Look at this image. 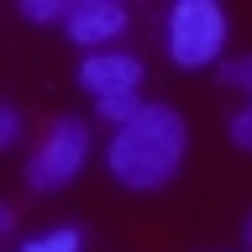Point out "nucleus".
Here are the masks:
<instances>
[{"mask_svg":"<svg viewBox=\"0 0 252 252\" xmlns=\"http://www.w3.org/2000/svg\"><path fill=\"white\" fill-rule=\"evenodd\" d=\"M84 158H90V126L79 121V116H58V121L42 131V142L27 153V189L32 194H58L79 179L84 168Z\"/></svg>","mask_w":252,"mask_h":252,"instance_id":"7ed1b4c3","label":"nucleus"},{"mask_svg":"<svg viewBox=\"0 0 252 252\" xmlns=\"http://www.w3.org/2000/svg\"><path fill=\"white\" fill-rule=\"evenodd\" d=\"M242 236H247V252H252V216H247V226H242Z\"/></svg>","mask_w":252,"mask_h":252,"instance_id":"9b49d317","label":"nucleus"},{"mask_svg":"<svg viewBox=\"0 0 252 252\" xmlns=\"http://www.w3.org/2000/svg\"><path fill=\"white\" fill-rule=\"evenodd\" d=\"M84 247H90V236L79 226H53V231H37L27 242H16L11 252H84Z\"/></svg>","mask_w":252,"mask_h":252,"instance_id":"0eeeda50","label":"nucleus"},{"mask_svg":"<svg viewBox=\"0 0 252 252\" xmlns=\"http://www.w3.org/2000/svg\"><path fill=\"white\" fill-rule=\"evenodd\" d=\"M126 27H131V11H126L121 0H74V11L63 21V32H68L79 47H105V42H116Z\"/></svg>","mask_w":252,"mask_h":252,"instance_id":"20e7f679","label":"nucleus"},{"mask_svg":"<svg viewBox=\"0 0 252 252\" xmlns=\"http://www.w3.org/2000/svg\"><path fill=\"white\" fill-rule=\"evenodd\" d=\"M16 142H21V110L5 100L0 105V147H16Z\"/></svg>","mask_w":252,"mask_h":252,"instance_id":"9d476101","label":"nucleus"},{"mask_svg":"<svg viewBox=\"0 0 252 252\" xmlns=\"http://www.w3.org/2000/svg\"><path fill=\"white\" fill-rule=\"evenodd\" d=\"M142 74H147V63L137 53H90V58H79V90H90L94 100L137 90Z\"/></svg>","mask_w":252,"mask_h":252,"instance_id":"39448f33","label":"nucleus"},{"mask_svg":"<svg viewBox=\"0 0 252 252\" xmlns=\"http://www.w3.org/2000/svg\"><path fill=\"white\" fill-rule=\"evenodd\" d=\"M16 11L27 16V21H37V27H53V21H68L74 0H21Z\"/></svg>","mask_w":252,"mask_h":252,"instance_id":"1a4fd4ad","label":"nucleus"},{"mask_svg":"<svg viewBox=\"0 0 252 252\" xmlns=\"http://www.w3.org/2000/svg\"><path fill=\"white\" fill-rule=\"evenodd\" d=\"M220 84H231V90L247 94V105L231 110V121H226V137H231V147L252 153V58H231V63H220Z\"/></svg>","mask_w":252,"mask_h":252,"instance_id":"423d86ee","label":"nucleus"},{"mask_svg":"<svg viewBox=\"0 0 252 252\" xmlns=\"http://www.w3.org/2000/svg\"><path fill=\"white\" fill-rule=\"evenodd\" d=\"M189 153V121L173 105L153 100L137 121H126L105 147V168L121 189H163L179 179Z\"/></svg>","mask_w":252,"mask_h":252,"instance_id":"f257e3e1","label":"nucleus"},{"mask_svg":"<svg viewBox=\"0 0 252 252\" xmlns=\"http://www.w3.org/2000/svg\"><path fill=\"white\" fill-rule=\"evenodd\" d=\"M231 37V21L216 0H173L163 11V47L179 68H210Z\"/></svg>","mask_w":252,"mask_h":252,"instance_id":"f03ea898","label":"nucleus"},{"mask_svg":"<svg viewBox=\"0 0 252 252\" xmlns=\"http://www.w3.org/2000/svg\"><path fill=\"white\" fill-rule=\"evenodd\" d=\"M142 110H147V100H142L137 90H121V94H105V100H94V116H100V121H110L116 131H121L126 121H137Z\"/></svg>","mask_w":252,"mask_h":252,"instance_id":"6e6552de","label":"nucleus"}]
</instances>
